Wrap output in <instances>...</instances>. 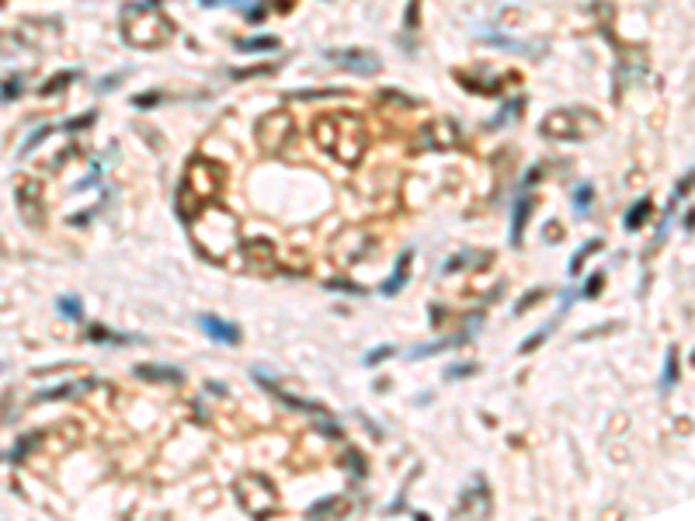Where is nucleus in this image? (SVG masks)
<instances>
[{
    "mask_svg": "<svg viewBox=\"0 0 695 521\" xmlns=\"http://www.w3.org/2000/svg\"><path fill=\"white\" fill-rule=\"evenodd\" d=\"M313 139H317V146L323 153H330L341 163H358L362 153H365V143H369L362 118L351 115V111H327V115H320L313 122Z\"/></svg>",
    "mask_w": 695,
    "mask_h": 521,
    "instance_id": "1",
    "label": "nucleus"
},
{
    "mask_svg": "<svg viewBox=\"0 0 695 521\" xmlns=\"http://www.w3.org/2000/svg\"><path fill=\"white\" fill-rule=\"evenodd\" d=\"M223 181H226L223 163H215L209 156H191L185 167V178H181V191H178V216L191 223L206 208V202L223 191Z\"/></svg>",
    "mask_w": 695,
    "mask_h": 521,
    "instance_id": "2",
    "label": "nucleus"
},
{
    "mask_svg": "<svg viewBox=\"0 0 695 521\" xmlns=\"http://www.w3.org/2000/svg\"><path fill=\"white\" fill-rule=\"evenodd\" d=\"M122 14H126L122 18V35L133 42L136 49H157V46H163L174 35V25L161 14V0L126 4Z\"/></svg>",
    "mask_w": 695,
    "mask_h": 521,
    "instance_id": "3",
    "label": "nucleus"
},
{
    "mask_svg": "<svg viewBox=\"0 0 695 521\" xmlns=\"http://www.w3.org/2000/svg\"><path fill=\"white\" fill-rule=\"evenodd\" d=\"M233 490H237V504L254 518H265L278 507V490L265 472H243Z\"/></svg>",
    "mask_w": 695,
    "mask_h": 521,
    "instance_id": "4",
    "label": "nucleus"
},
{
    "mask_svg": "<svg viewBox=\"0 0 695 521\" xmlns=\"http://www.w3.org/2000/svg\"><path fill=\"white\" fill-rule=\"evenodd\" d=\"M295 136V122L289 118V111H268L258 122V143L265 153H282L289 146V139Z\"/></svg>",
    "mask_w": 695,
    "mask_h": 521,
    "instance_id": "5",
    "label": "nucleus"
},
{
    "mask_svg": "<svg viewBox=\"0 0 695 521\" xmlns=\"http://www.w3.org/2000/svg\"><path fill=\"white\" fill-rule=\"evenodd\" d=\"M14 202H18V208H21V216H25L28 226H39V223H42V212H46V202H42V184L21 178V181L14 184Z\"/></svg>",
    "mask_w": 695,
    "mask_h": 521,
    "instance_id": "6",
    "label": "nucleus"
},
{
    "mask_svg": "<svg viewBox=\"0 0 695 521\" xmlns=\"http://www.w3.org/2000/svg\"><path fill=\"white\" fill-rule=\"evenodd\" d=\"M330 63H338V66H348V70H355V74H375L382 63H379V56H372V52H355V49H330V52H323Z\"/></svg>",
    "mask_w": 695,
    "mask_h": 521,
    "instance_id": "7",
    "label": "nucleus"
},
{
    "mask_svg": "<svg viewBox=\"0 0 695 521\" xmlns=\"http://www.w3.org/2000/svg\"><path fill=\"white\" fill-rule=\"evenodd\" d=\"M462 143V132L455 122H435V126H425V146L431 150H452Z\"/></svg>",
    "mask_w": 695,
    "mask_h": 521,
    "instance_id": "8",
    "label": "nucleus"
},
{
    "mask_svg": "<svg viewBox=\"0 0 695 521\" xmlns=\"http://www.w3.org/2000/svg\"><path fill=\"white\" fill-rule=\"evenodd\" d=\"M202 327H206V334H209L213 340H223V344H240V327H237V323H226L223 316L206 313V316H202Z\"/></svg>",
    "mask_w": 695,
    "mask_h": 521,
    "instance_id": "9",
    "label": "nucleus"
},
{
    "mask_svg": "<svg viewBox=\"0 0 695 521\" xmlns=\"http://www.w3.org/2000/svg\"><path fill=\"white\" fill-rule=\"evenodd\" d=\"M139 379H150V383H181L185 372L174 368V365H136L133 368Z\"/></svg>",
    "mask_w": 695,
    "mask_h": 521,
    "instance_id": "10",
    "label": "nucleus"
},
{
    "mask_svg": "<svg viewBox=\"0 0 695 521\" xmlns=\"http://www.w3.org/2000/svg\"><path fill=\"white\" fill-rule=\"evenodd\" d=\"M98 386V379H83V383H63V386H53V390H42L35 396V403H49V400H66V396H81V393L94 390Z\"/></svg>",
    "mask_w": 695,
    "mask_h": 521,
    "instance_id": "11",
    "label": "nucleus"
},
{
    "mask_svg": "<svg viewBox=\"0 0 695 521\" xmlns=\"http://www.w3.org/2000/svg\"><path fill=\"white\" fill-rule=\"evenodd\" d=\"M410 260H414V251L407 247V251L400 254V260H397V268H393V275H390V278L382 282V288H379L382 295H393V292H400V285L407 282V275H410Z\"/></svg>",
    "mask_w": 695,
    "mask_h": 521,
    "instance_id": "12",
    "label": "nucleus"
},
{
    "mask_svg": "<svg viewBox=\"0 0 695 521\" xmlns=\"http://www.w3.org/2000/svg\"><path fill=\"white\" fill-rule=\"evenodd\" d=\"M345 87H310V91H289L285 101H320V98H345Z\"/></svg>",
    "mask_w": 695,
    "mask_h": 521,
    "instance_id": "13",
    "label": "nucleus"
},
{
    "mask_svg": "<svg viewBox=\"0 0 695 521\" xmlns=\"http://www.w3.org/2000/svg\"><path fill=\"white\" fill-rule=\"evenodd\" d=\"M237 49H240V52H278V49H282V39H275V35H258V39H237Z\"/></svg>",
    "mask_w": 695,
    "mask_h": 521,
    "instance_id": "14",
    "label": "nucleus"
},
{
    "mask_svg": "<svg viewBox=\"0 0 695 521\" xmlns=\"http://www.w3.org/2000/svg\"><path fill=\"white\" fill-rule=\"evenodd\" d=\"M529 212H532V198H522L514 206V219H511V240L522 243V233H525V223H529Z\"/></svg>",
    "mask_w": 695,
    "mask_h": 521,
    "instance_id": "15",
    "label": "nucleus"
},
{
    "mask_svg": "<svg viewBox=\"0 0 695 521\" xmlns=\"http://www.w3.org/2000/svg\"><path fill=\"white\" fill-rule=\"evenodd\" d=\"M650 208H654V206H650V198H640L636 206L629 208V216L622 219V226H626V230H640L643 223L650 219Z\"/></svg>",
    "mask_w": 695,
    "mask_h": 521,
    "instance_id": "16",
    "label": "nucleus"
},
{
    "mask_svg": "<svg viewBox=\"0 0 695 521\" xmlns=\"http://www.w3.org/2000/svg\"><path fill=\"white\" fill-rule=\"evenodd\" d=\"M598 251H602V240H588V243H584V247H581V251H577V254L570 258V264H567V271H570V275H581V268H584V260H588L591 254H598Z\"/></svg>",
    "mask_w": 695,
    "mask_h": 521,
    "instance_id": "17",
    "label": "nucleus"
},
{
    "mask_svg": "<svg viewBox=\"0 0 695 521\" xmlns=\"http://www.w3.org/2000/svg\"><path fill=\"white\" fill-rule=\"evenodd\" d=\"M674 383H678V348H668V355H664V379H661V390L668 393Z\"/></svg>",
    "mask_w": 695,
    "mask_h": 521,
    "instance_id": "18",
    "label": "nucleus"
},
{
    "mask_svg": "<svg viewBox=\"0 0 695 521\" xmlns=\"http://www.w3.org/2000/svg\"><path fill=\"white\" fill-rule=\"evenodd\" d=\"M462 338H449V340H435V344H421V348H414L410 351V358H428V355H438V351H445V348H452L459 344Z\"/></svg>",
    "mask_w": 695,
    "mask_h": 521,
    "instance_id": "19",
    "label": "nucleus"
},
{
    "mask_svg": "<svg viewBox=\"0 0 695 521\" xmlns=\"http://www.w3.org/2000/svg\"><path fill=\"white\" fill-rule=\"evenodd\" d=\"M77 80V70H63L59 77H53L49 84H42V98H49V94H56V91H63L66 84H73Z\"/></svg>",
    "mask_w": 695,
    "mask_h": 521,
    "instance_id": "20",
    "label": "nucleus"
},
{
    "mask_svg": "<svg viewBox=\"0 0 695 521\" xmlns=\"http://www.w3.org/2000/svg\"><path fill=\"white\" fill-rule=\"evenodd\" d=\"M549 334H553V323H549V327H542V330H535V334H529V338H525V340H522V344H518V351H522V355H532L535 348H539L542 340L549 338Z\"/></svg>",
    "mask_w": 695,
    "mask_h": 521,
    "instance_id": "21",
    "label": "nucleus"
},
{
    "mask_svg": "<svg viewBox=\"0 0 695 521\" xmlns=\"http://www.w3.org/2000/svg\"><path fill=\"white\" fill-rule=\"evenodd\" d=\"M21 87H25V80H21V77H7L4 84H0V101L18 98V94H21Z\"/></svg>",
    "mask_w": 695,
    "mask_h": 521,
    "instance_id": "22",
    "label": "nucleus"
},
{
    "mask_svg": "<svg viewBox=\"0 0 695 521\" xmlns=\"http://www.w3.org/2000/svg\"><path fill=\"white\" fill-rule=\"evenodd\" d=\"M39 442H42V431H31L28 438H21V442H18V448L11 452V462H21V459H25V452H28V448H31V445H39Z\"/></svg>",
    "mask_w": 695,
    "mask_h": 521,
    "instance_id": "23",
    "label": "nucleus"
},
{
    "mask_svg": "<svg viewBox=\"0 0 695 521\" xmlns=\"http://www.w3.org/2000/svg\"><path fill=\"white\" fill-rule=\"evenodd\" d=\"M477 372H480V365H477V362L449 365V368H445V379H462V375H477Z\"/></svg>",
    "mask_w": 695,
    "mask_h": 521,
    "instance_id": "24",
    "label": "nucleus"
},
{
    "mask_svg": "<svg viewBox=\"0 0 695 521\" xmlns=\"http://www.w3.org/2000/svg\"><path fill=\"white\" fill-rule=\"evenodd\" d=\"M56 310L63 313V316H70V320H81V316H83L81 299H59V303H56Z\"/></svg>",
    "mask_w": 695,
    "mask_h": 521,
    "instance_id": "25",
    "label": "nucleus"
},
{
    "mask_svg": "<svg viewBox=\"0 0 695 521\" xmlns=\"http://www.w3.org/2000/svg\"><path fill=\"white\" fill-rule=\"evenodd\" d=\"M338 507H341V500H338V497H327V500H317V504L310 507V515H313V518H320V515H334Z\"/></svg>",
    "mask_w": 695,
    "mask_h": 521,
    "instance_id": "26",
    "label": "nucleus"
},
{
    "mask_svg": "<svg viewBox=\"0 0 695 521\" xmlns=\"http://www.w3.org/2000/svg\"><path fill=\"white\" fill-rule=\"evenodd\" d=\"M327 288H334V292H351V295H365V285L348 282V278H334V282H327Z\"/></svg>",
    "mask_w": 695,
    "mask_h": 521,
    "instance_id": "27",
    "label": "nucleus"
},
{
    "mask_svg": "<svg viewBox=\"0 0 695 521\" xmlns=\"http://www.w3.org/2000/svg\"><path fill=\"white\" fill-rule=\"evenodd\" d=\"M591 195H594V188H591V184H581V188H577V191H574V206H577V212H581V216H584V212H588V202H591Z\"/></svg>",
    "mask_w": 695,
    "mask_h": 521,
    "instance_id": "28",
    "label": "nucleus"
},
{
    "mask_svg": "<svg viewBox=\"0 0 695 521\" xmlns=\"http://www.w3.org/2000/svg\"><path fill=\"white\" fill-rule=\"evenodd\" d=\"M91 340H108V344H126V340H136V338H126V334H108L101 327H91Z\"/></svg>",
    "mask_w": 695,
    "mask_h": 521,
    "instance_id": "29",
    "label": "nucleus"
},
{
    "mask_svg": "<svg viewBox=\"0 0 695 521\" xmlns=\"http://www.w3.org/2000/svg\"><path fill=\"white\" fill-rule=\"evenodd\" d=\"M393 344H382V348H375L372 355H365V365H379V362H386V358H393Z\"/></svg>",
    "mask_w": 695,
    "mask_h": 521,
    "instance_id": "30",
    "label": "nucleus"
},
{
    "mask_svg": "<svg viewBox=\"0 0 695 521\" xmlns=\"http://www.w3.org/2000/svg\"><path fill=\"white\" fill-rule=\"evenodd\" d=\"M49 132H53V129H49V126H42V129H35V132H31V136H28V139H25V146H21V153H31V150H35V146H39V143H42V139L49 136Z\"/></svg>",
    "mask_w": 695,
    "mask_h": 521,
    "instance_id": "31",
    "label": "nucleus"
},
{
    "mask_svg": "<svg viewBox=\"0 0 695 521\" xmlns=\"http://www.w3.org/2000/svg\"><path fill=\"white\" fill-rule=\"evenodd\" d=\"M602 285H605V275H591L588 282H584V292H581V295H584V299H594V295L602 292Z\"/></svg>",
    "mask_w": 695,
    "mask_h": 521,
    "instance_id": "32",
    "label": "nucleus"
},
{
    "mask_svg": "<svg viewBox=\"0 0 695 521\" xmlns=\"http://www.w3.org/2000/svg\"><path fill=\"white\" fill-rule=\"evenodd\" d=\"M91 122H94V111H83V115H77V118H70L63 129H66V132H77V129H83V126H91Z\"/></svg>",
    "mask_w": 695,
    "mask_h": 521,
    "instance_id": "33",
    "label": "nucleus"
},
{
    "mask_svg": "<svg viewBox=\"0 0 695 521\" xmlns=\"http://www.w3.org/2000/svg\"><path fill=\"white\" fill-rule=\"evenodd\" d=\"M539 299H542V292H539V288H535V292H529V295H525V299H522V303L514 306V316H522V313L529 310V306H535Z\"/></svg>",
    "mask_w": 695,
    "mask_h": 521,
    "instance_id": "34",
    "label": "nucleus"
},
{
    "mask_svg": "<svg viewBox=\"0 0 695 521\" xmlns=\"http://www.w3.org/2000/svg\"><path fill=\"white\" fill-rule=\"evenodd\" d=\"M157 101H161V94H157V91H153V94L146 91V94H136V98H133V104H136V108H153V104H157Z\"/></svg>",
    "mask_w": 695,
    "mask_h": 521,
    "instance_id": "35",
    "label": "nucleus"
},
{
    "mask_svg": "<svg viewBox=\"0 0 695 521\" xmlns=\"http://www.w3.org/2000/svg\"><path fill=\"white\" fill-rule=\"evenodd\" d=\"M258 74H275L271 66H254V70H233V80H247V77H258Z\"/></svg>",
    "mask_w": 695,
    "mask_h": 521,
    "instance_id": "36",
    "label": "nucleus"
},
{
    "mask_svg": "<svg viewBox=\"0 0 695 521\" xmlns=\"http://www.w3.org/2000/svg\"><path fill=\"white\" fill-rule=\"evenodd\" d=\"M417 11H421V0H410V4H407V25L410 28L417 25Z\"/></svg>",
    "mask_w": 695,
    "mask_h": 521,
    "instance_id": "37",
    "label": "nucleus"
},
{
    "mask_svg": "<svg viewBox=\"0 0 695 521\" xmlns=\"http://www.w3.org/2000/svg\"><path fill=\"white\" fill-rule=\"evenodd\" d=\"M382 98H393L397 104H414V98H407V94H397V91H382Z\"/></svg>",
    "mask_w": 695,
    "mask_h": 521,
    "instance_id": "38",
    "label": "nucleus"
},
{
    "mask_svg": "<svg viewBox=\"0 0 695 521\" xmlns=\"http://www.w3.org/2000/svg\"><path fill=\"white\" fill-rule=\"evenodd\" d=\"M247 21H254V25H258V21H265V11H261V7H254V11H247Z\"/></svg>",
    "mask_w": 695,
    "mask_h": 521,
    "instance_id": "39",
    "label": "nucleus"
},
{
    "mask_svg": "<svg viewBox=\"0 0 695 521\" xmlns=\"http://www.w3.org/2000/svg\"><path fill=\"white\" fill-rule=\"evenodd\" d=\"M689 184H692V174H685V181L678 184V191H674V195H689Z\"/></svg>",
    "mask_w": 695,
    "mask_h": 521,
    "instance_id": "40",
    "label": "nucleus"
},
{
    "mask_svg": "<svg viewBox=\"0 0 695 521\" xmlns=\"http://www.w3.org/2000/svg\"><path fill=\"white\" fill-rule=\"evenodd\" d=\"M198 4H202V7H215V4H233V0H198ZM237 4H240V0H237Z\"/></svg>",
    "mask_w": 695,
    "mask_h": 521,
    "instance_id": "41",
    "label": "nucleus"
},
{
    "mask_svg": "<svg viewBox=\"0 0 695 521\" xmlns=\"http://www.w3.org/2000/svg\"><path fill=\"white\" fill-rule=\"evenodd\" d=\"M4 251H7V247H4V240H0V258H4Z\"/></svg>",
    "mask_w": 695,
    "mask_h": 521,
    "instance_id": "42",
    "label": "nucleus"
}]
</instances>
